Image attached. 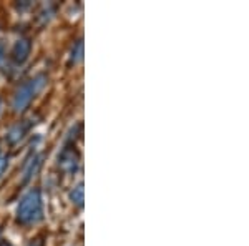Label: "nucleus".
I'll list each match as a JSON object with an SVG mask.
<instances>
[{
  "instance_id": "nucleus-1",
  "label": "nucleus",
  "mask_w": 249,
  "mask_h": 246,
  "mask_svg": "<svg viewBox=\"0 0 249 246\" xmlns=\"http://www.w3.org/2000/svg\"><path fill=\"white\" fill-rule=\"evenodd\" d=\"M17 223L29 227V225L38 223L43 218V200L42 191L38 188H32L25 195L20 198L17 205V211H15Z\"/></svg>"
},
{
  "instance_id": "nucleus-2",
  "label": "nucleus",
  "mask_w": 249,
  "mask_h": 246,
  "mask_svg": "<svg viewBox=\"0 0 249 246\" xmlns=\"http://www.w3.org/2000/svg\"><path fill=\"white\" fill-rule=\"evenodd\" d=\"M45 83H47V76L43 74H38V75H35L34 78L27 80L23 85H20L17 88V92H15L14 100H12V108H14V112H17V114L25 112L27 108H29V105L32 103V100H34L38 92L45 87Z\"/></svg>"
},
{
  "instance_id": "nucleus-3",
  "label": "nucleus",
  "mask_w": 249,
  "mask_h": 246,
  "mask_svg": "<svg viewBox=\"0 0 249 246\" xmlns=\"http://www.w3.org/2000/svg\"><path fill=\"white\" fill-rule=\"evenodd\" d=\"M58 167L65 173H75L80 167V155L75 147H65L58 155Z\"/></svg>"
},
{
  "instance_id": "nucleus-4",
  "label": "nucleus",
  "mask_w": 249,
  "mask_h": 246,
  "mask_svg": "<svg viewBox=\"0 0 249 246\" xmlns=\"http://www.w3.org/2000/svg\"><path fill=\"white\" fill-rule=\"evenodd\" d=\"M32 52V42L30 38L27 37H22L18 38L17 42L14 43V47H12V52H10V58L12 62H14V65H23V63L27 62V58H29Z\"/></svg>"
},
{
  "instance_id": "nucleus-5",
  "label": "nucleus",
  "mask_w": 249,
  "mask_h": 246,
  "mask_svg": "<svg viewBox=\"0 0 249 246\" xmlns=\"http://www.w3.org/2000/svg\"><path fill=\"white\" fill-rule=\"evenodd\" d=\"M40 167H42V156L40 155H30L29 158H27L25 165H23V178L22 181L23 183H27L29 180L34 178L35 175H37V171L40 170Z\"/></svg>"
},
{
  "instance_id": "nucleus-6",
  "label": "nucleus",
  "mask_w": 249,
  "mask_h": 246,
  "mask_svg": "<svg viewBox=\"0 0 249 246\" xmlns=\"http://www.w3.org/2000/svg\"><path fill=\"white\" fill-rule=\"evenodd\" d=\"M25 133H27V125L25 123L14 125V127L9 130V133H7V140H9V143L15 145V143H18L23 136H25Z\"/></svg>"
},
{
  "instance_id": "nucleus-7",
  "label": "nucleus",
  "mask_w": 249,
  "mask_h": 246,
  "mask_svg": "<svg viewBox=\"0 0 249 246\" xmlns=\"http://www.w3.org/2000/svg\"><path fill=\"white\" fill-rule=\"evenodd\" d=\"M70 200L73 205H77L78 208L83 207V183H78L77 187L70 191Z\"/></svg>"
},
{
  "instance_id": "nucleus-8",
  "label": "nucleus",
  "mask_w": 249,
  "mask_h": 246,
  "mask_svg": "<svg viewBox=\"0 0 249 246\" xmlns=\"http://www.w3.org/2000/svg\"><path fill=\"white\" fill-rule=\"evenodd\" d=\"M83 57V42L82 40H78L77 43H75V47L71 48V55H70V60L73 63H78L80 60Z\"/></svg>"
},
{
  "instance_id": "nucleus-9",
  "label": "nucleus",
  "mask_w": 249,
  "mask_h": 246,
  "mask_svg": "<svg viewBox=\"0 0 249 246\" xmlns=\"http://www.w3.org/2000/svg\"><path fill=\"white\" fill-rule=\"evenodd\" d=\"M7 167H9V158H5V156H0V176L3 175V171H5Z\"/></svg>"
},
{
  "instance_id": "nucleus-10",
  "label": "nucleus",
  "mask_w": 249,
  "mask_h": 246,
  "mask_svg": "<svg viewBox=\"0 0 249 246\" xmlns=\"http://www.w3.org/2000/svg\"><path fill=\"white\" fill-rule=\"evenodd\" d=\"M3 62H5V48L0 43V65H3Z\"/></svg>"
},
{
  "instance_id": "nucleus-11",
  "label": "nucleus",
  "mask_w": 249,
  "mask_h": 246,
  "mask_svg": "<svg viewBox=\"0 0 249 246\" xmlns=\"http://www.w3.org/2000/svg\"><path fill=\"white\" fill-rule=\"evenodd\" d=\"M27 246H43V243H42V241H38V240H35V241H30Z\"/></svg>"
},
{
  "instance_id": "nucleus-12",
  "label": "nucleus",
  "mask_w": 249,
  "mask_h": 246,
  "mask_svg": "<svg viewBox=\"0 0 249 246\" xmlns=\"http://www.w3.org/2000/svg\"><path fill=\"white\" fill-rule=\"evenodd\" d=\"M0 246H14V245H12L9 240H2L0 241Z\"/></svg>"
},
{
  "instance_id": "nucleus-13",
  "label": "nucleus",
  "mask_w": 249,
  "mask_h": 246,
  "mask_svg": "<svg viewBox=\"0 0 249 246\" xmlns=\"http://www.w3.org/2000/svg\"><path fill=\"white\" fill-rule=\"evenodd\" d=\"M0 156H2V150H0Z\"/></svg>"
},
{
  "instance_id": "nucleus-14",
  "label": "nucleus",
  "mask_w": 249,
  "mask_h": 246,
  "mask_svg": "<svg viewBox=\"0 0 249 246\" xmlns=\"http://www.w3.org/2000/svg\"><path fill=\"white\" fill-rule=\"evenodd\" d=\"M0 108H2V102H0Z\"/></svg>"
}]
</instances>
